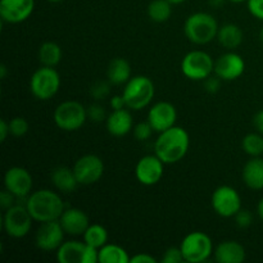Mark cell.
Segmentation results:
<instances>
[{
    "mask_svg": "<svg viewBox=\"0 0 263 263\" xmlns=\"http://www.w3.org/2000/svg\"><path fill=\"white\" fill-rule=\"evenodd\" d=\"M190 146L189 134L180 126H172L158 134L154 143V154L164 164H174L186 156Z\"/></svg>",
    "mask_w": 263,
    "mask_h": 263,
    "instance_id": "obj_1",
    "label": "cell"
},
{
    "mask_svg": "<svg viewBox=\"0 0 263 263\" xmlns=\"http://www.w3.org/2000/svg\"><path fill=\"white\" fill-rule=\"evenodd\" d=\"M33 221L48 222L59 220L66 207L61 195L49 189H41L31 193L25 202Z\"/></svg>",
    "mask_w": 263,
    "mask_h": 263,
    "instance_id": "obj_2",
    "label": "cell"
},
{
    "mask_svg": "<svg viewBox=\"0 0 263 263\" xmlns=\"http://www.w3.org/2000/svg\"><path fill=\"white\" fill-rule=\"evenodd\" d=\"M218 22L212 14L197 12L190 14L184 23V32L187 40L195 45H205L217 37Z\"/></svg>",
    "mask_w": 263,
    "mask_h": 263,
    "instance_id": "obj_3",
    "label": "cell"
},
{
    "mask_svg": "<svg viewBox=\"0 0 263 263\" xmlns=\"http://www.w3.org/2000/svg\"><path fill=\"white\" fill-rule=\"evenodd\" d=\"M156 94L154 82L149 77L138 74L125 84L122 95L125 98L126 107L133 110H140L148 107Z\"/></svg>",
    "mask_w": 263,
    "mask_h": 263,
    "instance_id": "obj_4",
    "label": "cell"
},
{
    "mask_svg": "<svg viewBox=\"0 0 263 263\" xmlns=\"http://www.w3.org/2000/svg\"><path fill=\"white\" fill-rule=\"evenodd\" d=\"M53 118L57 127L72 133L80 130L85 125L87 121V108L77 100H66L57 105Z\"/></svg>",
    "mask_w": 263,
    "mask_h": 263,
    "instance_id": "obj_5",
    "label": "cell"
},
{
    "mask_svg": "<svg viewBox=\"0 0 263 263\" xmlns=\"http://www.w3.org/2000/svg\"><path fill=\"white\" fill-rule=\"evenodd\" d=\"M180 248L185 262L189 263L205 262L215 252L212 239L203 231H193L187 234L182 239Z\"/></svg>",
    "mask_w": 263,
    "mask_h": 263,
    "instance_id": "obj_6",
    "label": "cell"
},
{
    "mask_svg": "<svg viewBox=\"0 0 263 263\" xmlns=\"http://www.w3.org/2000/svg\"><path fill=\"white\" fill-rule=\"evenodd\" d=\"M61 76L54 67L41 66L30 80L31 94L39 100H49L59 91Z\"/></svg>",
    "mask_w": 263,
    "mask_h": 263,
    "instance_id": "obj_7",
    "label": "cell"
},
{
    "mask_svg": "<svg viewBox=\"0 0 263 263\" xmlns=\"http://www.w3.org/2000/svg\"><path fill=\"white\" fill-rule=\"evenodd\" d=\"M181 72L193 81H204L215 72V61L203 50L189 51L181 61Z\"/></svg>",
    "mask_w": 263,
    "mask_h": 263,
    "instance_id": "obj_8",
    "label": "cell"
},
{
    "mask_svg": "<svg viewBox=\"0 0 263 263\" xmlns=\"http://www.w3.org/2000/svg\"><path fill=\"white\" fill-rule=\"evenodd\" d=\"M32 216L28 212L26 204H14L5 210L3 216V228L5 233L14 239H22L31 231Z\"/></svg>",
    "mask_w": 263,
    "mask_h": 263,
    "instance_id": "obj_9",
    "label": "cell"
},
{
    "mask_svg": "<svg viewBox=\"0 0 263 263\" xmlns=\"http://www.w3.org/2000/svg\"><path fill=\"white\" fill-rule=\"evenodd\" d=\"M211 204L218 216L230 218L241 210V198L233 186L222 185L213 192Z\"/></svg>",
    "mask_w": 263,
    "mask_h": 263,
    "instance_id": "obj_10",
    "label": "cell"
},
{
    "mask_svg": "<svg viewBox=\"0 0 263 263\" xmlns=\"http://www.w3.org/2000/svg\"><path fill=\"white\" fill-rule=\"evenodd\" d=\"M73 171L80 185H92L103 177L104 163L95 154H85L77 159Z\"/></svg>",
    "mask_w": 263,
    "mask_h": 263,
    "instance_id": "obj_11",
    "label": "cell"
},
{
    "mask_svg": "<svg viewBox=\"0 0 263 263\" xmlns=\"http://www.w3.org/2000/svg\"><path fill=\"white\" fill-rule=\"evenodd\" d=\"M164 166L166 164L156 154L141 157L135 167L136 179L144 186H153L163 177Z\"/></svg>",
    "mask_w": 263,
    "mask_h": 263,
    "instance_id": "obj_12",
    "label": "cell"
},
{
    "mask_svg": "<svg viewBox=\"0 0 263 263\" xmlns=\"http://www.w3.org/2000/svg\"><path fill=\"white\" fill-rule=\"evenodd\" d=\"M32 176L26 168L20 166L10 167L4 175V186L18 199H27L32 190Z\"/></svg>",
    "mask_w": 263,
    "mask_h": 263,
    "instance_id": "obj_13",
    "label": "cell"
},
{
    "mask_svg": "<svg viewBox=\"0 0 263 263\" xmlns=\"http://www.w3.org/2000/svg\"><path fill=\"white\" fill-rule=\"evenodd\" d=\"M64 230L59 220L41 222L35 235L36 247L41 251H57L63 243Z\"/></svg>",
    "mask_w": 263,
    "mask_h": 263,
    "instance_id": "obj_14",
    "label": "cell"
},
{
    "mask_svg": "<svg viewBox=\"0 0 263 263\" xmlns=\"http://www.w3.org/2000/svg\"><path fill=\"white\" fill-rule=\"evenodd\" d=\"M246 62L243 57L234 51H228L215 61V74L223 81H234L243 76Z\"/></svg>",
    "mask_w": 263,
    "mask_h": 263,
    "instance_id": "obj_15",
    "label": "cell"
},
{
    "mask_svg": "<svg viewBox=\"0 0 263 263\" xmlns=\"http://www.w3.org/2000/svg\"><path fill=\"white\" fill-rule=\"evenodd\" d=\"M35 9V0H0V17L4 22H25Z\"/></svg>",
    "mask_w": 263,
    "mask_h": 263,
    "instance_id": "obj_16",
    "label": "cell"
},
{
    "mask_svg": "<svg viewBox=\"0 0 263 263\" xmlns=\"http://www.w3.org/2000/svg\"><path fill=\"white\" fill-rule=\"evenodd\" d=\"M177 110L172 103L158 102L152 105L148 112V121L156 133H162L176 125Z\"/></svg>",
    "mask_w": 263,
    "mask_h": 263,
    "instance_id": "obj_17",
    "label": "cell"
},
{
    "mask_svg": "<svg viewBox=\"0 0 263 263\" xmlns=\"http://www.w3.org/2000/svg\"><path fill=\"white\" fill-rule=\"evenodd\" d=\"M64 233L72 236L84 235L86 229L90 226L89 217L80 208H66L59 218Z\"/></svg>",
    "mask_w": 263,
    "mask_h": 263,
    "instance_id": "obj_18",
    "label": "cell"
},
{
    "mask_svg": "<svg viewBox=\"0 0 263 263\" xmlns=\"http://www.w3.org/2000/svg\"><path fill=\"white\" fill-rule=\"evenodd\" d=\"M108 133L116 138L126 136L134 128V120L131 113L126 108L123 109L112 110L105 120Z\"/></svg>",
    "mask_w": 263,
    "mask_h": 263,
    "instance_id": "obj_19",
    "label": "cell"
},
{
    "mask_svg": "<svg viewBox=\"0 0 263 263\" xmlns=\"http://www.w3.org/2000/svg\"><path fill=\"white\" fill-rule=\"evenodd\" d=\"M213 254L218 263H241L247 258L244 247L235 240H226L220 243L216 247Z\"/></svg>",
    "mask_w": 263,
    "mask_h": 263,
    "instance_id": "obj_20",
    "label": "cell"
},
{
    "mask_svg": "<svg viewBox=\"0 0 263 263\" xmlns=\"http://www.w3.org/2000/svg\"><path fill=\"white\" fill-rule=\"evenodd\" d=\"M243 181L249 189L262 190L263 189V158L261 157H252L243 167L241 172Z\"/></svg>",
    "mask_w": 263,
    "mask_h": 263,
    "instance_id": "obj_21",
    "label": "cell"
},
{
    "mask_svg": "<svg viewBox=\"0 0 263 263\" xmlns=\"http://www.w3.org/2000/svg\"><path fill=\"white\" fill-rule=\"evenodd\" d=\"M50 179L55 189L62 193H66V194L74 192L80 185L73 168H69V167L66 166L55 167L51 171Z\"/></svg>",
    "mask_w": 263,
    "mask_h": 263,
    "instance_id": "obj_22",
    "label": "cell"
},
{
    "mask_svg": "<svg viewBox=\"0 0 263 263\" xmlns=\"http://www.w3.org/2000/svg\"><path fill=\"white\" fill-rule=\"evenodd\" d=\"M85 241L69 240L62 243V246L57 249V261L59 263H82L85 252Z\"/></svg>",
    "mask_w": 263,
    "mask_h": 263,
    "instance_id": "obj_23",
    "label": "cell"
},
{
    "mask_svg": "<svg viewBox=\"0 0 263 263\" xmlns=\"http://www.w3.org/2000/svg\"><path fill=\"white\" fill-rule=\"evenodd\" d=\"M217 40L225 49L234 50L243 43V31L235 23H225L218 28Z\"/></svg>",
    "mask_w": 263,
    "mask_h": 263,
    "instance_id": "obj_24",
    "label": "cell"
},
{
    "mask_svg": "<svg viewBox=\"0 0 263 263\" xmlns=\"http://www.w3.org/2000/svg\"><path fill=\"white\" fill-rule=\"evenodd\" d=\"M131 66L125 58H115L107 68V79L113 85H125L131 79Z\"/></svg>",
    "mask_w": 263,
    "mask_h": 263,
    "instance_id": "obj_25",
    "label": "cell"
},
{
    "mask_svg": "<svg viewBox=\"0 0 263 263\" xmlns=\"http://www.w3.org/2000/svg\"><path fill=\"white\" fill-rule=\"evenodd\" d=\"M62 48L59 44L54 41H45L40 45L37 51V58L41 66L45 67H55L61 63L62 61Z\"/></svg>",
    "mask_w": 263,
    "mask_h": 263,
    "instance_id": "obj_26",
    "label": "cell"
},
{
    "mask_svg": "<svg viewBox=\"0 0 263 263\" xmlns=\"http://www.w3.org/2000/svg\"><path fill=\"white\" fill-rule=\"evenodd\" d=\"M127 251L117 244H105L99 249V263H130Z\"/></svg>",
    "mask_w": 263,
    "mask_h": 263,
    "instance_id": "obj_27",
    "label": "cell"
},
{
    "mask_svg": "<svg viewBox=\"0 0 263 263\" xmlns=\"http://www.w3.org/2000/svg\"><path fill=\"white\" fill-rule=\"evenodd\" d=\"M172 3L168 0H152L148 5L149 20L156 23H163L171 18Z\"/></svg>",
    "mask_w": 263,
    "mask_h": 263,
    "instance_id": "obj_28",
    "label": "cell"
},
{
    "mask_svg": "<svg viewBox=\"0 0 263 263\" xmlns=\"http://www.w3.org/2000/svg\"><path fill=\"white\" fill-rule=\"evenodd\" d=\"M82 236H84V241L87 246L95 247L98 249L105 246L108 241L107 229L103 225H99V223H92V225H90Z\"/></svg>",
    "mask_w": 263,
    "mask_h": 263,
    "instance_id": "obj_29",
    "label": "cell"
},
{
    "mask_svg": "<svg viewBox=\"0 0 263 263\" xmlns=\"http://www.w3.org/2000/svg\"><path fill=\"white\" fill-rule=\"evenodd\" d=\"M241 148L244 153L251 157L263 156V135L258 131L248 134L241 140Z\"/></svg>",
    "mask_w": 263,
    "mask_h": 263,
    "instance_id": "obj_30",
    "label": "cell"
},
{
    "mask_svg": "<svg viewBox=\"0 0 263 263\" xmlns=\"http://www.w3.org/2000/svg\"><path fill=\"white\" fill-rule=\"evenodd\" d=\"M9 128H10V135L15 136V138H22L26 134L28 133V125L27 120L23 117H13L9 121Z\"/></svg>",
    "mask_w": 263,
    "mask_h": 263,
    "instance_id": "obj_31",
    "label": "cell"
},
{
    "mask_svg": "<svg viewBox=\"0 0 263 263\" xmlns=\"http://www.w3.org/2000/svg\"><path fill=\"white\" fill-rule=\"evenodd\" d=\"M133 131H134V135H135V138L138 139L139 141L149 140V139L152 138V135H153V133H156L154 128L152 127L151 123H149L148 120H146L145 122L136 123V125L134 126Z\"/></svg>",
    "mask_w": 263,
    "mask_h": 263,
    "instance_id": "obj_32",
    "label": "cell"
},
{
    "mask_svg": "<svg viewBox=\"0 0 263 263\" xmlns=\"http://www.w3.org/2000/svg\"><path fill=\"white\" fill-rule=\"evenodd\" d=\"M109 84V81H95L94 84L91 85V87H90V95H91L95 100L105 99L110 92Z\"/></svg>",
    "mask_w": 263,
    "mask_h": 263,
    "instance_id": "obj_33",
    "label": "cell"
},
{
    "mask_svg": "<svg viewBox=\"0 0 263 263\" xmlns=\"http://www.w3.org/2000/svg\"><path fill=\"white\" fill-rule=\"evenodd\" d=\"M162 263H181L185 262L184 256L180 247H171L163 253L161 259Z\"/></svg>",
    "mask_w": 263,
    "mask_h": 263,
    "instance_id": "obj_34",
    "label": "cell"
},
{
    "mask_svg": "<svg viewBox=\"0 0 263 263\" xmlns=\"http://www.w3.org/2000/svg\"><path fill=\"white\" fill-rule=\"evenodd\" d=\"M107 113H105L104 107H102L100 104L95 103V104H91L89 108H87V118L94 122H102V121L107 120Z\"/></svg>",
    "mask_w": 263,
    "mask_h": 263,
    "instance_id": "obj_35",
    "label": "cell"
},
{
    "mask_svg": "<svg viewBox=\"0 0 263 263\" xmlns=\"http://www.w3.org/2000/svg\"><path fill=\"white\" fill-rule=\"evenodd\" d=\"M234 220H235V223L240 229H247L252 225L253 222V215L251 213V211L243 210L241 208L235 216H234Z\"/></svg>",
    "mask_w": 263,
    "mask_h": 263,
    "instance_id": "obj_36",
    "label": "cell"
},
{
    "mask_svg": "<svg viewBox=\"0 0 263 263\" xmlns=\"http://www.w3.org/2000/svg\"><path fill=\"white\" fill-rule=\"evenodd\" d=\"M248 10L254 18L263 21V0H248Z\"/></svg>",
    "mask_w": 263,
    "mask_h": 263,
    "instance_id": "obj_37",
    "label": "cell"
},
{
    "mask_svg": "<svg viewBox=\"0 0 263 263\" xmlns=\"http://www.w3.org/2000/svg\"><path fill=\"white\" fill-rule=\"evenodd\" d=\"M82 263H99V249L95 248V247L87 246L86 244V247H85V252H84V258H82Z\"/></svg>",
    "mask_w": 263,
    "mask_h": 263,
    "instance_id": "obj_38",
    "label": "cell"
},
{
    "mask_svg": "<svg viewBox=\"0 0 263 263\" xmlns=\"http://www.w3.org/2000/svg\"><path fill=\"white\" fill-rule=\"evenodd\" d=\"M204 89L205 91L211 92V94H216L218 92V90L221 89V79L218 76H212L211 74L210 77L204 80Z\"/></svg>",
    "mask_w": 263,
    "mask_h": 263,
    "instance_id": "obj_39",
    "label": "cell"
},
{
    "mask_svg": "<svg viewBox=\"0 0 263 263\" xmlns=\"http://www.w3.org/2000/svg\"><path fill=\"white\" fill-rule=\"evenodd\" d=\"M17 199L18 198L15 197V195H13L10 192H8L7 189H4L0 193V204H2V207L4 208V210H8V208L12 207V205L17 204V203H15Z\"/></svg>",
    "mask_w": 263,
    "mask_h": 263,
    "instance_id": "obj_40",
    "label": "cell"
},
{
    "mask_svg": "<svg viewBox=\"0 0 263 263\" xmlns=\"http://www.w3.org/2000/svg\"><path fill=\"white\" fill-rule=\"evenodd\" d=\"M109 105L112 108V110H117V109H123V108H127L126 107V102H125V98L123 95H113L109 100Z\"/></svg>",
    "mask_w": 263,
    "mask_h": 263,
    "instance_id": "obj_41",
    "label": "cell"
},
{
    "mask_svg": "<svg viewBox=\"0 0 263 263\" xmlns=\"http://www.w3.org/2000/svg\"><path fill=\"white\" fill-rule=\"evenodd\" d=\"M130 263H157V259L149 253H138L131 257Z\"/></svg>",
    "mask_w": 263,
    "mask_h": 263,
    "instance_id": "obj_42",
    "label": "cell"
},
{
    "mask_svg": "<svg viewBox=\"0 0 263 263\" xmlns=\"http://www.w3.org/2000/svg\"><path fill=\"white\" fill-rule=\"evenodd\" d=\"M9 135H10L9 122H7L5 120H2L0 121V141H2V143H4Z\"/></svg>",
    "mask_w": 263,
    "mask_h": 263,
    "instance_id": "obj_43",
    "label": "cell"
},
{
    "mask_svg": "<svg viewBox=\"0 0 263 263\" xmlns=\"http://www.w3.org/2000/svg\"><path fill=\"white\" fill-rule=\"evenodd\" d=\"M253 126L259 134L263 135V109L258 110L253 117Z\"/></svg>",
    "mask_w": 263,
    "mask_h": 263,
    "instance_id": "obj_44",
    "label": "cell"
},
{
    "mask_svg": "<svg viewBox=\"0 0 263 263\" xmlns=\"http://www.w3.org/2000/svg\"><path fill=\"white\" fill-rule=\"evenodd\" d=\"M257 213H258L259 218L263 221V198L259 200L258 204H257Z\"/></svg>",
    "mask_w": 263,
    "mask_h": 263,
    "instance_id": "obj_45",
    "label": "cell"
},
{
    "mask_svg": "<svg viewBox=\"0 0 263 263\" xmlns=\"http://www.w3.org/2000/svg\"><path fill=\"white\" fill-rule=\"evenodd\" d=\"M0 77L3 80L7 77V67H5V64H2V67H0Z\"/></svg>",
    "mask_w": 263,
    "mask_h": 263,
    "instance_id": "obj_46",
    "label": "cell"
},
{
    "mask_svg": "<svg viewBox=\"0 0 263 263\" xmlns=\"http://www.w3.org/2000/svg\"><path fill=\"white\" fill-rule=\"evenodd\" d=\"M168 2H171L174 5H177V4H182V3L186 2V0H168Z\"/></svg>",
    "mask_w": 263,
    "mask_h": 263,
    "instance_id": "obj_47",
    "label": "cell"
},
{
    "mask_svg": "<svg viewBox=\"0 0 263 263\" xmlns=\"http://www.w3.org/2000/svg\"><path fill=\"white\" fill-rule=\"evenodd\" d=\"M229 2H231V3H247L248 0H229Z\"/></svg>",
    "mask_w": 263,
    "mask_h": 263,
    "instance_id": "obj_48",
    "label": "cell"
},
{
    "mask_svg": "<svg viewBox=\"0 0 263 263\" xmlns=\"http://www.w3.org/2000/svg\"><path fill=\"white\" fill-rule=\"evenodd\" d=\"M259 39H261V41L263 44V27L261 28V31H259Z\"/></svg>",
    "mask_w": 263,
    "mask_h": 263,
    "instance_id": "obj_49",
    "label": "cell"
},
{
    "mask_svg": "<svg viewBox=\"0 0 263 263\" xmlns=\"http://www.w3.org/2000/svg\"><path fill=\"white\" fill-rule=\"evenodd\" d=\"M49 3H62L63 0H48Z\"/></svg>",
    "mask_w": 263,
    "mask_h": 263,
    "instance_id": "obj_50",
    "label": "cell"
}]
</instances>
